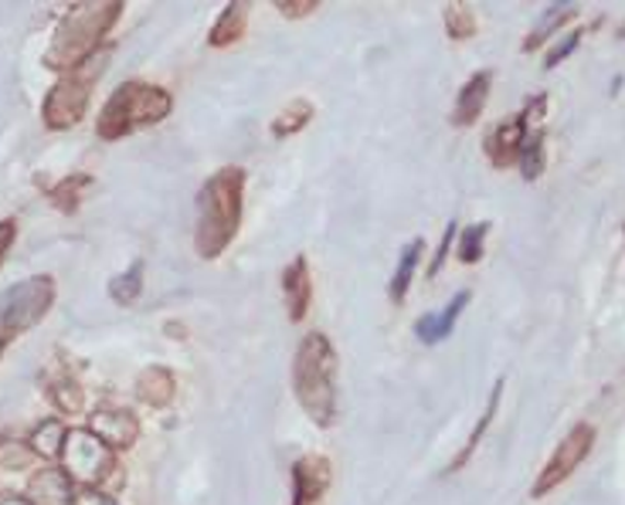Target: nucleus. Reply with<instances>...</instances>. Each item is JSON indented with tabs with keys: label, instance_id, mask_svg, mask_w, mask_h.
Here are the masks:
<instances>
[{
	"label": "nucleus",
	"instance_id": "obj_5",
	"mask_svg": "<svg viewBox=\"0 0 625 505\" xmlns=\"http://www.w3.org/2000/svg\"><path fill=\"white\" fill-rule=\"evenodd\" d=\"M109 58H113V48H103L99 55H92L85 64H79L76 72H65L45 95L42 103V119L51 132H65V129H76L85 113H89V103H92V89L95 82L106 75L109 69Z\"/></svg>",
	"mask_w": 625,
	"mask_h": 505
},
{
	"label": "nucleus",
	"instance_id": "obj_6",
	"mask_svg": "<svg viewBox=\"0 0 625 505\" xmlns=\"http://www.w3.org/2000/svg\"><path fill=\"white\" fill-rule=\"evenodd\" d=\"M51 306H55L51 275H31L0 292V350L14 343L27 329H35L48 316Z\"/></svg>",
	"mask_w": 625,
	"mask_h": 505
},
{
	"label": "nucleus",
	"instance_id": "obj_19",
	"mask_svg": "<svg viewBox=\"0 0 625 505\" xmlns=\"http://www.w3.org/2000/svg\"><path fill=\"white\" fill-rule=\"evenodd\" d=\"M425 251V242L421 238H412L405 248H402V258L394 265V275H391V285H387V295L394 306H402L408 298V289H412V279H415V268H418V258Z\"/></svg>",
	"mask_w": 625,
	"mask_h": 505
},
{
	"label": "nucleus",
	"instance_id": "obj_20",
	"mask_svg": "<svg viewBox=\"0 0 625 505\" xmlns=\"http://www.w3.org/2000/svg\"><path fill=\"white\" fill-rule=\"evenodd\" d=\"M578 14V8L575 4H554V8H547L544 11V17H541V24L531 31V35L528 38H523V45H520V51L523 55H531V51H537L547 38H554L557 35V31H562L571 17Z\"/></svg>",
	"mask_w": 625,
	"mask_h": 505
},
{
	"label": "nucleus",
	"instance_id": "obj_24",
	"mask_svg": "<svg viewBox=\"0 0 625 505\" xmlns=\"http://www.w3.org/2000/svg\"><path fill=\"white\" fill-rule=\"evenodd\" d=\"M313 116H316V106L310 103V98H292V103L273 119V137H276V140L296 137V132H303V129L310 126Z\"/></svg>",
	"mask_w": 625,
	"mask_h": 505
},
{
	"label": "nucleus",
	"instance_id": "obj_21",
	"mask_svg": "<svg viewBox=\"0 0 625 505\" xmlns=\"http://www.w3.org/2000/svg\"><path fill=\"white\" fill-rule=\"evenodd\" d=\"M92 184H95V180H92L89 174H69V177H61L58 184L48 187V200H51V204H55L61 214H76L79 204H82V197H85V190H89Z\"/></svg>",
	"mask_w": 625,
	"mask_h": 505
},
{
	"label": "nucleus",
	"instance_id": "obj_12",
	"mask_svg": "<svg viewBox=\"0 0 625 505\" xmlns=\"http://www.w3.org/2000/svg\"><path fill=\"white\" fill-rule=\"evenodd\" d=\"M282 295H286V313L289 322H303L313 306V272L306 255H296L286 272H282Z\"/></svg>",
	"mask_w": 625,
	"mask_h": 505
},
{
	"label": "nucleus",
	"instance_id": "obj_36",
	"mask_svg": "<svg viewBox=\"0 0 625 505\" xmlns=\"http://www.w3.org/2000/svg\"><path fill=\"white\" fill-rule=\"evenodd\" d=\"M0 505H31L24 495H14V492H8V495H0Z\"/></svg>",
	"mask_w": 625,
	"mask_h": 505
},
{
	"label": "nucleus",
	"instance_id": "obj_8",
	"mask_svg": "<svg viewBox=\"0 0 625 505\" xmlns=\"http://www.w3.org/2000/svg\"><path fill=\"white\" fill-rule=\"evenodd\" d=\"M595 437H599V431H595V424L591 421H578L562 442H557V448H554V455L547 458V465L541 468V475H537V482L531 485V498H544V495H551L557 485H565L575 471L585 465V458L591 455V448H595Z\"/></svg>",
	"mask_w": 625,
	"mask_h": 505
},
{
	"label": "nucleus",
	"instance_id": "obj_9",
	"mask_svg": "<svg viewBox=\"0 0 625 505\" xmlns=\"http://www.w3.org/2000/svg\"><path fill=\"white\" fill-rule=\"evenodd\" d=\"M334 482V465L323 455H303L292 461V505H323Z\"/></svg>",
	"mask_w": 625,
	"mask_h": 505
},
{
	"label": "nucleus",
	"instance_id": "obj_10",
	"mask_svg": "<svg viewBox=\"0 0 625 505\" xmlns=\"http://www.w3.org/2000/svg\"><path fill=\"white\" fill-rule=\"evenodd\" d=\"M89 431L113 451H129L140 442V421L126 408H99L89 414Z\"/></svg>",
	"mask_w": 625,
	"mask_h": 505
},
{
	"label": "nucleus",
	"instance_id": "obj_37",
	"mask_svg": "<svg viewBox=\"0 0 625 505\" xmlns=\"http://www.w3.org/2000/svg\"><path fill=\"white\" fill-rule=\"evenodd\" d=\"M167 336H171V340H184L187 329H184L181 322H167Z\"/></svg>",
	"mask_w": 625,
	"mask_h": 505
},
{
	"label": "nucleus",
	"instance_id": "obj_13",
	"mask_svg": "<svg viewBox=\"0 0 625 505\" xmlns=\"http://www.w3.org/2000/svg\"><path fill=\"white\" fill-rule=\"evenodd\" d=\"M489 89H493V72H476V75H470L466 85L459 89V95H455V106H452V113H449V122H452L455 129L473 126V122L483 116V109H486Z\"/></svg>",
	"mask_w": 625,
	"mask_h": 505
},
{
	"label": "nucleus",
	"instance_id": "obj_18",
	"mask_svg": "<svg viewBox=\"0 0 625 505\" xmlns=\"http://www.w3.org/2000/svg\"><path fill=\"white\" fill-rule=\"evenodd\" d=\"M500 397H504V380H497L493 384V390H489V400H486V411L479 414V424L470 431V437H466V445H463V451H459L452 461H449V468H445V475H455V471H463L466 468V461L476 455V448L483 445V437H486V431H489V424H493V418H497V408H500Z\"/></svg>",
	"mask_w": 625,
	"mask_h": 505
},
{
	"label": "nucleus",
	"instance_id": "obj_27",
	"mask_svg": "<svg viewBox=\"0 0 625 505\" xmlns=\"http://www.w3.org/2000/svg\"><path fill=\"white\" fill-rule=\"evenodd\" d=\"M48 397L61 414H82V408H85V390L72 377H55L48 384Z\"/></svg>",
	"mask_w": 625,
	"mask_h": 505
},
{
	"label": "nucleus",
	"instance_id": "obj_2",
	"mask_svg": "<svg viewBox=\"0 0 625 505\" xmlns=\"http://www.w3.org/2000/svg\"><path fill=\"white\" fill-rule=\"evenodd\" d=\"M123 0H85V4H72L61 14L51 45L45 51V69L51 72H76L79 64H85L92 55H99L103 48V38L116 27V21L123 17Z\"/></svg>",
	"mask_w": 625,
	"mask_h": 505
},
{
	"label": "nucleus",
	"instance_id": "obj_23",
	"mask_svg": "<svg viewBox=\"0 0 625 505\" xmlns=\"http://www.w3.org/2000/svg\"><path fill=\"white\" fill-rule=\"evenodd\" d=\"M65 434H69V427H65L58 418H48V421H42L35 431H31L27 445H31V451H35V458L55 461V458H61V448H65Z\"/></svg>",
	"mask_w": 625,
	"mask_h": 505
},
{
	"label": "nucleus",
	"instance_id": "obj_32",
	"mask_svg": "<svg viewBox=\"0 0 625 505\" xmlns=\"http://www.w3.org/2000/svg\"><path fill=\"white\" fill-rule=\"evenodd\" d=\"M452 245H455V221H449V227H445V234H442L439 251H436V258H432V265H429V279H436V275L442 272V265H445V258H449Z\"/></svg>",
	"mask_w": 625,
	"mask_h": 505
},
{
	"label": "nucleus",
	"instance_id": "obj_11",
	"mask_svg": "<svg viewBox=\"0 0 625 505\" xmlns=\"http://www.w3.org/2000/svg\"><path fill=\"white\" fill-rule=\"evenodd\" d=\"M528 132H531V126H528V119H523V113L510 116L500 126H493L486 143H483L489 163L497 166V171H507V166H513L520 160V150H523V140H528Z\"/></svg>",
	"mask_w": 625,
	"mask_h": 505
},
{
	"label": "nucleus",
	"instance_id": "obj_7",
	"mask_svg": "<svg viewBox=\"0 0 625 505\" xmlns=\"http://www.w3.org/2000/svg\"><path fill=\"white\" fill-rule=\"evenodd\" d=\"M61 471L82 489H99L116 479V451L99 442L89 427H69L61 448Z\"/></svg>",
	"mask_w": 625,
	"mask_h": 505
},
{
	"label": "nucleus",
	"instance_id": "obj_30",
	"mask_svg": "<svg viewBox=\"0 0 625 505\" xmlns=\"http://www.w3.org/2000/svg\"><path fill=\"white\" fill-rule=\"evenodd\" d=\"M581 38H585V31L578 27V31H568V35L562 38V42H557L551 51H547V61H544V69H557V64H562L578 45H581Z\"/></svg>",
	"mask_w": 625,
	"mask_h": 505
},
{
	"label": "nucleus",
	"instance_id": "obj_4",
	"mask_svg": "<svg viewBox=\"0 0 625 505\" xmlns=\"http://www.w3.org/2000/svg\"><path fill=\"white\" fill-rule=\"evenodd\" d=\"M174 109V95L163 85H150V82H123L109 98L103 113L95 119V137L103 143H116L123 137H129L134 129L143 126H157L171 116Z\"/></svg>",
	"mask_w": 625,
	"mask_h": 505
},
{
	"label": "nucleus",
	"instance_id": "obj_25",
	"mask_svg": "<svg viewBox=\"0 0 625 505\" xmlns=\"http://www.w3.org/2000/svg\"><path fill=\"white\" fill-rule=\"evenodd\" d=\"M143 272H147V265L134 261V265L126 268V272H119L109 282V298L116 302V306H134V302L140 298V292H143Z\"/></svg>",
	"mask_w": 625,
	"mask_h": 505
},
{
	"label": "nucleus",
	"instance_id": "obj_16",
	"mask_svg": "<svg viewBox=\"0 0 625 505\" xmlns=\"http://www.w3.org/2000/svg\"><path fill=\"white\" fill-rule=\"evenodd\" d=\"M137 397L140 403H147L150 411H167L174 397H177V377H174V369L167 366H147L143 374L137 377Z\"/></svg>",
	"mask_w": 625,
	"mask_h": 505
},
{
	"label": "nucleus",
	"instance_id": "obj_1",
	"mask_svg": "<svg viewBox=\"0 0 625 505\" xmlns=\"http://www.w3.org/2000/svg\"><path fill=\"white\" fill-rule=\"evenodd\" d=\"M242 214H245V171L242 166H221L197 190L194 251L205 261L221 258V251L239 238Z\"/></svg>",
	"mask_w": 625,
	"mask_h": 505
},
{
	"label": "nucleus",
	"instance_id": "obj_14",
	"mask_svg": "<svg viewBox=\"0 0 625 505\" xmlns=\"http://www.w3.org/2000/svg\"><path fill=\"white\" fill-rule=\"evenodd\" d=\"M24 498L31 505H72L76 489H72V479L65 475L61 468H38L35 475L27 479Z\"/></svg>",
	"mask_w": 625,
	"mask_h": 505
},
{
	"label": "nucleus",
	"instance_id": "obj_28",
	"mask_svg": "<svg viewBox=\"0 0 625 505\" xmlns=\"http://www.w3.org/2000/svg\"><path fill=\"white\" fill-rule=\"evenodd\" d=\"M35 465V451L27 442H18L11 434H0V468L8 471H24Z\"/></svg>",
	"mask_w": 625,
	"mask_h": 505
},
{
	"label": "nucleus",
	"instance_id": "obj_22",
	"mask_svg": "<svg viewBox=\"0 0 625 505\" xmlns=\"http://www.w3.org/2000/svg\"><path fill=\"white\" fill-rule=\"evenodd\" d=\"M520 177L534 184L544 177L547 171V137H544V129H531L528 132V140H523V150H520Z\"/></svg>",
	"mask_w": 625,
	"mask_h": 505
},
{
	"label": "nucleus",
	"instance_id": "obj_3",
	"mask_svg": "<svg viewBox=\"0 0 625 505\" xmlns=\"http://www.w3.org/2000/svg\"><path fill=\"white\" fill-rule=\"evenodd\" d=\"M337 350L326 332H306L292 356V390L316 427L337 424Z\"/></svg>",
	"mask_w": 625,
	"mask_h": 505
},
{
	"label": "nucleus",
	"instance_id": "obj_15",
	"mask_svg": "<svg viewBox=\"0 0 625 505\" xmlns=\"http://www.w3.org/2000/svg\"><path fill=\"white\" fill-rule=\"evenodd\" d=\"M466 306H470V292H466V289H463V292H455V295L449 298V306H445V309L429 313V316H421V319L415 322L418 340H421L425 347H436V343L449 340L452 329H455V322H459V316H463Z\"/></svg>",
	"mask_w": 625,
	"mask_h": 505
},
{
	"label": "nucleus",
	"instance_id": "obj_17",
	"mask_svg": "<svg viewBox=\"0 0 625 505\" xmlns=\"http://www.w3.org/2000/svg\"><path fill=\"white\" fill-rule=\"evenodd\" d=\"M248 8L252 4H245V0H232V4H224V11L211 24L208 45L211 48H232V45H239L245 38V27H248Z\"/></svg>",
	"mask_w": 625,
	"mask_h": 505
},
{
	"label": "nucleus",
	"instance_id": "obj_38",
	"mask_svg": "<svg viewBox=\"0 0 625 505\" xmlns=\"http://www.w3.org/2000/svg\"><path fill=\"white\" fill-rule=\"evenodd\" d=\"M618 38L625 42V21H622V27H618Z\"/></svg>",
	"mask_w": 625,
	"mask_h": 505
},
{
	"label": "nucleus",
	"instance_id": "obj_33",
	"mask_svg": "<svg viewBox=\"0 0 625 505\" xmlns=\"http://www.w3.org/2000/svg\"><path fill=\"white\" fill-rule=\"evenodd\" d=\"M520 113H523V119H528L531 129H541V122H544V116H547V95L537 92L534 98H528V106H523Z\"/></svg>",
	"mask_w": 625,
	"mask_h": 505
},
{
	"label": "nucleus",
	"instance_id": "obj_34",
	"mask_svg": "<svg viewBox=\"0 0 625 505\" xmlns=\"http://www.w3.org/2000/svg\"><path fill=\"white\" fill-rule=\"evenodd\" d=\"M14 242H18V221L4 218V221H0V265H4V258L14 248Z\"/></svg>",
	"mask_w": 625,
	"mask_h": 505
},
{
	"label": "nucleus",
	"instance_id": "obj_26",
	"mask_svg": "<svg viewBox=\"0 0 625 505\" xmlns=\"http://www.w3.org/2000/svg\"><path fill=\"white\" fill-rule=\"evenodd\" d=\"M442 21H445V35L452 42H470L479 31V21H476L473 8L470 4H459V0H455V4H445Z\"/></svg>",
	"mask_w": 625,
	"mask_h": 505
},
{
	"label": "nucleus",
	"instance_id": "obj_31",
	"mask_svg": "<svg viewBox=\"0 0 625 505\" xmlns=\"http://www.w3.org/2000/svg\"><path fill=\"white\" fill-rule=\"evenodd\" d=\"M316 8H323L320 0H276V11L289 21L310 17V14H316Z\"/></svg>",
	"mask_w": 625,
	"mask_h": 505
},
{
	"label": "nucleus",
	"instance_id": "obj_29",
	"mask_svg": "<svg viewBox=\"0 0 625 505\" xmlns=\"http://www.w3.org/2000/svg\"><path fill=\"white\" fill-rule=\"evenodd\" d=\"M486 234H489V221H479L473 227L463 231V238H459V261L463 265H476L483 258V242H486Z\"/></svg>",
	"mask_w": 625,
	"mask_h": 505
},
{
	"label": "nucleus",
	"instance_id": "obj_35",
	"mask_svg": "<svg viewBox=\"0 0 625 505\" xmlns=\"http://www.w3.org/2000/svg\"><path fill=\"white\" fill-rule=\"evenodd\" d=\"M72 505H119V502L106 492H99V489H82V492H76Z\"/></svg>",
	"mask_w": 625,
	"mask_h": 505
}]
</instances>
